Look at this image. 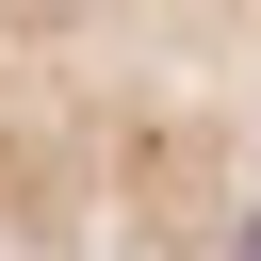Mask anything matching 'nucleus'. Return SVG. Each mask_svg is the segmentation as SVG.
Listing matches in <instances>:
<instances>
[{
    "label": "nucleus",
    "mask_w": 261,
    "mask_h": 261,
    "mask_svg": "<svg viewBox=\"0 0 261 261\" xmlns=\"http://www.w3.org/2000/svg\"><path fill=\"white\" fill-rule=\"evenodd\" d=\"M0 261H261V0H0Z\"/></svg>",
    "instance_id": "obj_1"
}]
</instances>
